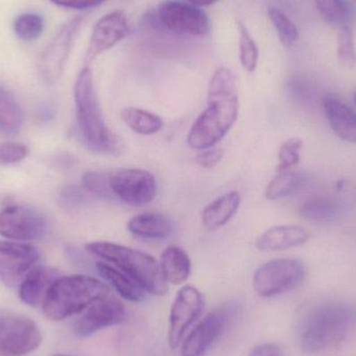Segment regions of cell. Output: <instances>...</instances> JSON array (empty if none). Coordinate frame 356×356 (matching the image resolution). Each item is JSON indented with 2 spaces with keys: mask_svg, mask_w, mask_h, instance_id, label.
<instances>
[{
  "mask_svg": "<svg viewBox=\"0 0 356 356\" xmlns=\"http://www.w3.org/2000/svg\"><path fill=\"white\" fill-rule=\"evenodd\" d=\"M96 269L99 275L108 282L122 298L131 302H140L145 299L146 292L141 286L118 268L111 264L99 261L96 264Z\"/></svg>",
  "mask_w": 356,
  "mask_h": 356,
  "instance_id": "7402d4cb",
  "label": "cell"
},
{
  "mask_svg": "<svg viewBox=\"0 0 356 356\" xmlns=\"http://www.w3.org/2000/svg\"><path fill=\"white\" fill-rule=\"evenodd\" d=\"M340 211L338 201L330 197L319 196L305 201L299 209V215L309 222L326 223L336 219Z\"/></svg>",
  "mask_w": 356,
  "mask_h": 356,
  "instance_id": "4316f807",
  "label": "cell"
},
{
  "mask_svg": "<svg viewBox=\"0 0 356 356\" xmlns=\"http://www.w3.org/2000/svg\"><path fill=\"white\" fill-rule=\"evenodd\" d=\"M305 276V266L298 259H272L255 271L253 289L259 297L271 298L294 290L302 284Z\"/></svg>",
  "mask_w": 356,
  "mask_h": 356,
  "instance_id": "52a82bcc",
  "label": "cell"
},
{
  "mask_svg": "<svg viewBox=\"0 0 356 356\" xmlns=\"http://www.w3.org/2000/svg\"><path fill=\"white\" fill-rule=\"evenodd\" d=\"M161 269L167 284L178 286L188 280L192 264L188 253L178 246H169L161 257Z\"/></svg>",
  "mask_w": 356,
  "mask_h": 356,
  "instance_id": "603a6c76",
  "label": "cell"
},
{
  "mask_svg": "<svg viewBox=\"0 0 356 356\" xmlns=\"http://www.w3.org/2000/svg\"><path fill=\"white\" fill-rule=\"evenodd\" d=\"M110 172L102 171H87L83 175V186L90 194L99 198L106 199L114 197L112 186H111Z\"/></svg>",
  "mask_w": 356,
  "mask_h": 356,
  "instance_id": "4dcf8cb0",
  "label": "cell"
},
{
  "mask_svg": "<svg viewBox=\"0 0 356 356\" xmlns=\"http://www.w3.org/2000/svg\"><path fill=\"white\" fill-rule=\"evenodd\" d=\"M248 356H284V353L278 345L263 344L254 347Z\"/></svg>",
  "mask_w": 356,
  "mask_h": 356,
  "instance_id": "ab89813d",
  "label": "cell"
},
{
  "mask_svg": "<svg viewBox=\"0 0 356 356\" xmlns=\"http://www.w3.org/2000/svg\"><path fill=\"white\" fill-rule=\"evenodd\" d=\"M52 356H71V355H60V353H58V355H54Z\"/></svg>",
  "mask_w": 356,
  "mask_h": 356,
  "instance_id": "7bdbcfd3",
  "label": "cell"
},
{
  "mask_svg": "<svg viewBox=\"0 0 356 356\" xmlns=\"http://www.w3.org/2000/svg\"><path fill=\"white\" fill-rule=\"evenodd\" d=\"M42 334L29 317H0V356H24L41 345Z\"/></svg>",
  "mask_w": 356,
  "mask_h": 356,
  "instance_id": "ba28073f",
  "label": "cell"
},
{
  "mask_svg": "<svg viewBox=\"0 0 356 356\" xmlns=\"http://www.w3.org/2000/svg\"><path fill=\"white\" fill-rule=\"evenodd\" d=\"M188 1L193 4V6L200 8V6H211V4L216 3L219 0H188Z\"/></svg>",
  "mask_w": 356,
  "mask_h": 356,
  "instance_id": "60d3db41",
  "label": "cell"
},
{
  "mask_svg": "<svg viewBox=\"0 0 356 356\" xmlns=\"http://www.w3.org/2000/svg\"><path fill=\"white\" fill-rule=\"evenodd\" d=\"M47 230L40 211L23 205H12L0 213V234L13 240H39Z\"/></svg>",
  "mask_w": 356,
  "mask_h": 356,
  "instance_id": "7c38bea8",
  "label": "cell"
},
{
  "mask_svg": "<svg viewBox=\"0 0 356 356\" xmlns=\"http://www.w3.org/2000/svg\"><path fill=\"white\" fill-rule=\"evenodd\" d=\"M302 145V141L299 138H290L280 145L278 150L277 171L291 170L298 165Z\"/></svg>",
  "mask_w": 356,
  "mask_h": 356,
  "instance_id": "d6a6232c",
  "label": "cell"
},
{
  "mask_svg": "<svg viewBox=\"0 0 356 356\" xmlns=\"http://www.w3.org/2000/svg\"><path fill=\"white\" fill-rule=\"evenodd\" d=\"M44 21L37 14L21 15L15 20L14 31L16 35L23 41H33L43 33Z\"/></svg>",
  "mask_w": 356,
  "mask_h": 356,
  "instance_id": "1f68e13d",
  "label": "cell"
},
{
  "mask_svg": "<svg viewBox=\"0 0 356 356\" xmlns=\"http://www.w3.org/2000/svg\"><path fill=\"white\" fill-rule=\"evenodd\" d=\"M60 277L58 270L37 266L27 274L19 286L20 300L29 307H42L48 291Z\"/></svg>",
  "mask_w": 356,
  "mask_h": 356,
  "instance_id": "e0dca14e",
  "label": "cell"
},
{
  "mask_svg": "<svg viewBox=\"0 0 356 356\" xmlns=\"http://www.w3.org/2000/svg\"><path fill=\"white\" fill-rule=\"evenodd\" d=\"M240 300H229L205 316L188 334L181 356H204L213 345L236 324L242 315Z\"/></svg>",
  "mask_w": 356,
  "mask_h": 356,
  "instance_id": "8992f818",
  "label": "cell"
},
{
  "mask_svg": "<svg viewBox=\"0 0 356 356\" xmlns=\"http://www.w3.org/2000/svg\"><path fill=\"white\" fill-rule=\"evenodd\" d=\"M129 33V22L122 10H114L100 18L92 33L86 54V62H92L100 54L114 47Z\"/></svg>",
  "mask_w": 356,
  "mask_h": 356,
  "instance_id": "2e32d148",
  "label": "cell"
},
{
  "mask_svg": "<svg viewBox=\"0 0 356 356\" xmlns=\"http://www.w3.org/2000/svg\"><path fill=\"white\" fill-rule=\"evenodd\" d=\"M305 173L291 170L276 171V175L266 188L265 196L268 200H278L295 194L309 181Z\"/></svg>",
  "mask_w": 356,
  "mask_h": 356,
  "instance_id": "cb8c5ba5",
  "label": "cell"
},
{
  "mask_svg": "<svg viewBox=\"0 0 356 356\" xmlns=\"http://www.w3.org/2000/svg\"><path fill=\"white\" fill-rule=\"evenodd\" d=\"M29 148L22 144H0V164H14L26 158Z\"/></svg>",
  "mask_w": 356,
  "mask_h": 356,
  "instance_id": "d590c367",
  "label": "cell"
},
{
  "mask_svg": "<svg viewBox=\"0 0 356 356\" xmlns=\"http://www.w3.org/2000/svg\"><path fill=\"white\" fill-rule=\"evenodd\" d=\"M238 27L240 33L238 46H240L241 64L245 70L250 73L254 72L259 63V47L243 23L238 22Z\"/></svg>",
  "mask_w": 356,
  "mask_h": 356,
  "instance_id": "f546056e",
  "label": "cell"
},
{
  "mask_svg": "<svg viewBox=\"0 0 356 356\" xmlns=\"http://www.w3.org/2000/svg\"><path fill=\"white\" fill-rule=\"evenodd\" d=\"M121 118L131 131L142 136L156 135L164 127L162 118L158 115L133 106L123 108Z\"/></svg>",
  "mask_w": 356,
  "mask_h": 356,
  "instance_id": "484cf974",
  "label": "cell"
},
{
  "mask_svg": "<svg viewBox=\"0 0 356 356\" xmlns=\"http://www.w3.org/2000/svg\"><path fill=\"white\" fill-rule=\"evenodd\" d=\"M40 253L35 247L0 241V280L10 288L20 286L27 274L37 267Z\"/></svg>",
  "mask_w": 356,
  "mask_h": 356,
  "instance_id": "4fadbf2b",
  "label": "cell"
},
{
  "mask_svg": "<svg viewBox=\"0 0 356 356\" xmlns=\"http://www.w3.org/2000/svg\"><path fill=\"white\" fill-rule=\"evenodd\" d=\"M58 200L65 209H74L83 204L85 201V195L77 186H67L60 191Z\"/></svg>",
  "mask_w": 356,
  "mask_h": 356,
  "instance_id": "8d00e7d4",
  "label": "cell"
},
{
  "mask_svg": "<svg viewBox=\"0 0 356 356\" xmlns=\"http://www.w3.org/2000/svg\"><path fill=\"white\" fill-rule=\"evenodd\" d=\"M315 3L320 16L330 24L346 26L353 17L347 0H315Z\"/></svg>",
  "mask_w": 356,
  "mask_h": 356,
  "instance_id": "83f0119b",
  "label": "cell"
},
{
  "mask_svg": "<svg viewBox=\"0 0 356 356\" xmlns=\"http://www.w3.org/2000/svg\"><path fill=\"white\" fill-rule=\"evenodd\" d=\"M242 202V195L238 191H230L211 201L201 213L203 225L207 229L216 230L226 225L238 213Z\"/></svg>",
  "mask_w": 356,
  "mask_h": 356,
  "instance_id": "44dd1931",
  "label": "cell"
},
{
  "mask_svg": "<svg viewBox=\"0 0 356 356\" xmlns=\"http://www.w3.org/2000/svg\"><path fill=\"white\" fill-rule=\"evenodd\" d=\"M81 25V18H74L67 22L42 54L39 63L40 73L47 83H54L62 74Z\"/></svg>",
  "mask_w": 356,
  "mask_h": 356,
  "instance_id": "5bb4252c",
  "label": "cell"
},
{
  "mask_svg": "<svg viewBox=\"0 0 356 356\" xmlns=\"http://www.w3.org/2000/svg\"><path fill=\"white\" fill-rule=\"evenodd\" d=\"M74 100L77 122L88 147L97 152H115L118 142L104 121L89 67L83 68L77 76Z\"/></svg>",
  "mask_w": 356,
  "mask_h": 356,
  "instance_id": "5b68a950",
  "label": "cell"
},
{
  "mask_svg": "<svg viewBox=\"0 0 356 356\" xmlns=\"http://www.w3.org/2000/svg\"><path fill=\"white\" fill-rule=\"evenodd\" d=\"M23 123V112L12 92L0 85V134L16 135Z\"/></svg>",
  "mask_w": 356,
  "mask_h": 356,
  "instance_id": "d4e9b609",
  "label": "cell"
},
{
  "mask_svg": "<svg viewBox=\"0 0 356 356\" xmlns=\"http://www.w3.org/2000/svg\"><path fill=\"white\" fill-rule=\"evenodd\" d=\"M154 22L163 29L177 33L204 35L209 31V19L202 10L177 0L161 3Z\"/></svg>",
  "mask_w": 356,
  "mask_h": 356,
  "instance_id": "9c48e42d",
  "label": "cell"
},
{
  "mask_svg": "<svg viewBox=\"0 0 356 356\" xmlns=\"http://www.w3.org/2000/svg\"><path fill=\"white\" fill-rule=\"evenodd\" d=\"M111 292L108 284L92 276H60L48 291L42 307L48 319L63 321L111 296Z\"/></svg>",
  "mask_w": 356,
  "mask_h": 356,
  "instance_id": "3957f363",
  "label": "cell"
},
{
  "mask_svg": "<svg viewBox=\"0 0 356 356\" xmlns=\"http://www.w3.org/2000/svg\"><path fill=\"white\" fill-rule=\"evenodd\" d=\"M127 319V309L118 299L108 296L88 307L73 324V332L79 338H88L100 330L119 325Z\"/></svg>",
  "mask_w": 356,
  "mask_h": 356,
  "instance_id": "9a60e30c",
  "label": "cell"
},
{
  "mask_svg": "<svg viewBox=\"0 0 356 356\" xmlns=\"http://www.w3.org/2000/svg\"><path fill=\"white\" fill-rule=\"evenodd\" d=\"M356 322V309L345 303H325L305 318L299 344L307 355L340 346Z\"/></svg>",
  "mask_w": 356,
  "mask_h": 356,
  "instance_id": "7a4b0ae2",
  "label": "cell"
},
{
  "mask_svg": "<svg viewBox=\"0 0 356 356\" xmlns=\"http://www.w3.org/2000/svg\"><path fill=\"white\" fill-rule=\"evenodd\" d=\"M127 229L134 236L147 240H163L168 238L175 229L172 220L164 213L146 211L134 216Z\"/></svg>",
  "mask_w": 356,
  "mask_h": 356,
  "instance_id": "ffe728a7",
  "label": "cell"
},
{
  "mask_svg": "<svg viewBox=\"0 0 356 356\" xmlns=\"http://www.w3.org/2000/svg\"><path fill=\"white\" fill-rule=\"evenodd\" d=\"M223 156L224 152L222 148L211 147L200 150V152L195 158V162L202 168L211 169L221 162Z\"/></svg>",
  "mask_w": 356,
  "mask_h": 356,
  "instance_id": "74e56055",
  "label": "cell"
},
{
  "mask_svg": "<svg viewBox=\"0 0 356 356\" xmlns=\"http://www.w3.org/2000/svg\"><path fill=\"white\" fill-rule=\"evenodd\" d=\"M114 197L134 207H144L158 194V182L149 171L138 168L120 169L111 175Z\"/></svg>",
  "mask_w": 356,
  "mask_h": 356,
  "instance_id": "30bf717a",
  "label": "cell"
},
{
  "mask_svg": "<svg viewBox=\"0 0 356 356\" xmlns=\"http://www.w3.org/2000/svg\"><path fill=\"white\" fill-rule=\"evenodd\" d=\"M52 3L73 10H87L104 3L106 0H50Z\"/></svg>",
  "mask_w": 356,
  "mask_h": 356,
  "instance_id": "f35d334b",
  "label": "cell"
},
{
  "mask_svg": "<svg viewBox=\"0 0 356 356\" xmlns=\"http://www.w3.org/2000/svg\"><path fill=\"white\" fill-rule=\"evenodd\" d=\"M353 102H355V106H356V92L355 93V95H353Z\"/></svg>",
  "mask_w": 356,
  "mask_h": 356,
  "instance_id": "b9f144b4",
  "label": "cell"
},
{
  "mask_svg": "<svg viewBox=\"0 0 356 356\" xmlns=\"http://www.w3.org/2000/svg\"><path fill=\"white\" fill-rule=\"evenodd\" d=\"M338 58L339 60L347 68L356 66V51L355 39L350 27H341L338 33Z\"/></svg>",
  "mask_w": 356,
  "mask_h": 356,
  "instance_id": "836d02e7",
  "label": "cell"
},
{
  "mask_svg": "<svg viewBox=\"0 0 356 356\" xmlns=\"http://www.w3.org/2000/svg\"><path fill=\"white\" fill-rule=\"evenodd\" d=\"M307 229L298 225H277L257 238L255 246L261 251H280L300 246L309 241Z\"/></svg>",
  "mask_w": 356,
  "mask_h": 356,
  "instance_id": "ac0fdd59",
  "label": "cell"
},
{
  "mask_svg": "<svg viewBox=\"0 0 356 356\" xmlns=\"http://www.w3.org/2000/svg\"><path fill=\"white\" fill-rule=\"evenodd\" d=\"M326 118L334 133L340 139L356 144V113L336 96L324 98Z\"/></svg>",
  "mask_w": 356,
  "mask_h": 356,
  "instance_id": "d6986e66",
  "label": "cell"
},
{
  "mask_svg": "<svg viewBox=\"0 0 356 356\" xmlns=\"http://www.w3.org/2000/svg\"><path fill=\"white\" fill-rule=\"evenodd\" d=\"M289 92L291 96L294 98L296 102H309L313 96V88L311 83L305 77L296 76L290 79L288 85Z\"/></svg>",
  "mask_w": 356,
  "mask_h": 356,
  "instance_id": "e575fe53",
  "label": "cell"
},
{
  "mask_svg": "<svg viewBox=\"0 0 356 356\" xmlns=\"http://www.w3.org/2000/svg\"><path fill=\"white\" fill-rule=\"evenodd\" d=\"M86 249L124 272L148 294L164 296L168 293V284L163 275L161 265L152 255L106 241L88 243Z\"/></svg>",
  "mask_w": 356,
  "mask_h": 356,
  "instance_id": "277c9868",
  "label": "cell"
},
{
  "mask_svg": "<svg viewBox=\"0 0 356 356\" xmlns=\"http://www.w3.org/2000/svg\"><path fill=\"white\" fill-rule=\"evenodd\" d=\"M203 305L202 294L195 286H184L178 291L169 319L168 340L172 350L179 346L190 326L198 319Z\"/></svg>",
  "mask_w": 356,
  "mask_h": 356,
  "instance_id": "8fae6325",
  "label": "cell"
},
{
  "mask_svg": "<svg viewBox=\"0 0 356 356\" xmlns=\"http://www.w3.org/2000/svg\"><path fill=\"white\" fill-rule=\"evenodd\" d=\"M355 1H356V0H355Z\"/></svg>",
  "mask_w": 356,
  "mask_h": 356,
  "instance_id": "ee69618b",
  "label": "cell"
},
{
  "mask_svg": "<svg viewBox=\"0 0 356 356\" xmlns=\"http://www.w3.org/2000/svg\"><path fill=\"white\" fill-rule=\"evenodd\" d=\"M238 108L236 75L230 69L219 67L209 79L207 108L188 131V146L199 152L215 147L236 122Z\"/></svg>",
  "mask_w": 356,
  "mask_h": 356,
  "instance_id": "6da1fadb",
  "label": "cell"
},
{
  "mask_svg": "<svg viewBox=\"0 0 356 356\" xmlns=\"http://www.w3.org/2000/svg\"><path fill=\"white\" fill-rule=\"evenodd\" d=\"M270 20L277 31L278 37L282 45L286 48H292L298 41V29L292 20L284 14V10L278 8H270L268 10Z\"/></svg>",
  "mask_w": 356,
  "mask_h": 356,
  "instance_id": "f1b7e54d",
  "label": "cell"
}]
</instances>
